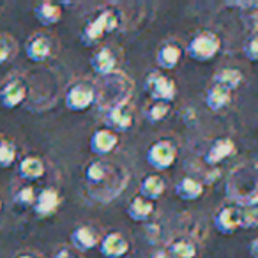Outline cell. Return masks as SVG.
<instances>
[{
    "label": "cell",
    "mask_w": 258,
    "mask_h": 258,
    "mask_svg": "<svg viewBox=\"0 0 258 258\" xmlns=\"http://www.w3.org/2000/svg\"><path fill=\"white\" fill-rule=\"evenodd\" d=\"M34 18L43 27L57 25L62 20V8L55 2H41L34 8Z\"/></svg>",
    "instance_id": "ffe728a7"
},
{
    "label": "cell",
    "mask_w": 258,
    "mask_h": 258,
    "mask_svg": "<svg viewBox=\"0 0 258 258\" xmlns=\"http://www.w3.org/2000/svg\"><path fill=\"white\" fill-rule=\"evenodd\" d=\"M144 90L152 101L158 103H172L177 96V83L163 71H152L147 75L144 83Z\"/></svg>",
    "instance_id": "3957f363"
},
{
    "label": "cell",
    "mask_w": 258,
    "mask_h": 258,
    "mask_svg": "<svg viewBox=\"0 0 258 258\" xmlns=\"http://www.w3.org/2000/svg\"><path fill=\"white\" fill-rule=\"evenodd\" d=\"M16 258H41V256H37L36 253H20Z\"/></svg>",
    "instance_id": "836d02e7"
},
{
    "label": "cell",
    "mask_w": 258,
    "mask_h": 258,
    "mask_svg": "<svg viewBox=\"0 0 258 258\" xmlns=\"http://www.w3.org/2000/svg\"><path fill=\"white\" fill-rule=\"evenodd\" d=\"M53 258H80V256L75 253V249H71V247H60V249L55 253Z\"/></svg>",
    "instance_id": "1f68e13d"
},
{
    "label": "cell",
    "mask_w": 258,
    "mask_h": 258,
    "mask_svg": "<svg viewBox=\"0 0 258 258\" xmlns=\"http://www.w3.org/2000/svg\"><path fill=\"white\" fill-rule=\"evenodd\" d=\"M27 97H29V83L22 76H9L0 87V106L6 110L22 106Z\"/></svg>",
    "instance_id": "8992f818"
},
{
    "label": "cell",
    "mask_w": 258,
    "mask_h": 258,
    "mask_svg": "<svg viewBox=\"0 0 258 258\" xmlns=\"http://www.w3.org/2000/svg\"><path fill=\"white\" fill-rule=\"evenodd\" d=\"M166 189V182L159 173H151V175H145L140 180V186H138V197L145 198L149 202H156L163 197Z\"/></svg>",
    "instance_id": "e0dca14e"
},
{
    "label": "cell",
    "mask_w": 258,
    "mask_h": 258,
    "mask_svg": "<svg viewBox=\"0 0 258 258\" xmlns=\"http://www.w3.org/2000/svg\"><path fill=\"white\" fill-rule=\"evenodd\" d=\"M117 66H118V58L111 46H101L90 57V68H92V71L96 75L103 76V78L117 73Z\"/></svg>",
    "instance_id": "8fae6325"
},
{
    "label": "cell",
    "mask_w": 258,
    "mask_h": 258,
    "mask_svg": "<svg viewBox=\"0 0 258 258\" xmlns=\"http://www.w3.org/2000/svg\"><path fill=\"white\" fill-rule=\"evenodd\" d=\"M110 175V165L101 159H94L83 170V177H85L89 186H101Z\"/></svg>",
    "instance_id": "603a6c76"
},
{
    "label": "cell",
    "mask_w": 258,
    "mask_h": 258,
    "mask_svg": "<svg viewBox=\"0 0 258 258\" xmlns=\"http://www.w3.org/2000/svg\"><path fill=\"white\" fill-rule=\"evenodd\" d=\"M219 51H221V39L214 32L204 30V32H198L195 37H191L184 53L191 60L205 64V62H211L212 58L218 57Z\"/></svg>",
    "instance_id": "7a4b0ae2"
},
{
    "label": "cell",
    "mask_w": 258,
    "mask_h": 258,
    "mask_svg": "<svg viewBox=\"0 0 258 258\" xmlns=\"http://www.w3.org/2000/svg\"><path fill=\"white\" fill-rule=\"evenodd\" d=\"M16 156H18V151H16L15 142L0 135V168H9L15 165Z\"/></svg>",
    "instance_id": "484cf974"
},
{
    "label": "cell",
    "mask_w": 258,
    "mask_h": 258,
    "mask_svg": "<svg viewBox=\"0 0 258 258\" xmlns=\"http://www.w3.org/2000/svg\"><path fill=\"white\" fill-rule=\"evenodd\" d=\"M154 211H156L154 202H149L142 197H135L133 200L129 202L127 209H125V212H127L129 218L137 223L149 221V219L152 218V214H154Z\"/></svg>",
    "instance_id": "44dd1931"
},
{
    "label": "cell",
    "mask_w": 258,
    "mask_h": 258,
    "mask_svg": "<svg viewBox=\"0 0 258 258\" xmlns=\"http://www.w3.org/2000/svg\"><path fill=\"white\" fill-rule=\"evenodd\" d=\"M104 122H106L108 129H111L113 133H125L133 127L135 113L133 108L129 106V103H120L117 106H111L104 111Z\"/></svg>",
    "instance_id": "52a82bcc"
},
{
    "label": "cell",
    "mask_w": 258,
    "mask_h": 258,
    "mask_svg": "<svg viewBox=\"0 0 258 258\" xmlns=\"http://www.w3.org/2000/svg\"><path fill=\"white\" fill-rule=\"evenodd\" d=\"M16 53L15 39L8 34H0V66L8 64Z\"/></svg>",
    "instance_id": "83f0119b"
},
{
    "label": "cell",
    "mask_w": 258,
    "mask_h": 258,
    "mask_svg": "<svg viewBox=\"0 0 258 258\" xmlns=\"http://www.w3.org/2000/svg\"><path fill=\"white\" fill-rule=\"evenodd\" d=\"M214 226L223 235H233L240 230V209L239 205H223L214 214Z\"/></svg>",
    "instance_id": "9c48e42d"
},
{
    "label": "cell",
    "mask_w": 258,
    "mask_h": 258,
    "mask_svg": "<svg viewBox=\"0 0 258 258\" xmlns=\"http://www.w3.org/2000/svg\"><path fill=\"white\" fill-rule=\"evenodd\" d=\"M256 244H258V240L254 239V240H253V244H251V256H253V258H256V256H258V254H256Z\"/></svg>",
    "instance_id": "e575fe53"
},
{
    "label": "cell",
    "mask_w": 258,
    "mask_h": 258,
    "mask_svg": "<svg viewBox=\"0 0 258 258\" xmlns=\"http://www.w3.org/2000/svg\"><path fill=\"white\" fill-rule=\"evenodd\" d=\"M120 25L118 15L113 9H103L97 13L94 18H90L89 22L83 25L82 34H80V41L83 46H96L101 39L108 36V34L115 32Z\"/></svg>",
    "instance_id": "6da1fadb"
},
{
    "label": "cell",
    "mask_w": 258,
    "mask_h": 258,
    "mask_svg": "<svg viewBox=\"0 0 258 258\" xmlns=\"http://www.w3.org/2000/svg\"><path fill=\"white\" fill-rule=\"evenodd\" d=\"M170 104L168 103H158V101H152L147 108H145V118H147L151 124H159L170 115Z\"/></svg>",
    "instance_id": "4316f807"
},
{
    "label": "cell",
    "mask_w": 258,
    "mask_h": 258,
    "mask_svg": "<svg viewBox=\"0 0 258 258\" xmlns=\"http://www.w3.org/2000/svg\"><path fill=\"white\" fill-rule=\"evenodd\" d=\"M62 205V197L55 187H44L36 195L32 205V212L37 218H51L57 214L58 207Z\"/></svg>",
    "instance_id": "ba28073f"
},
{
    "label": "cell",
    "mask_w": 258,
    "mask_h": 258,
    "mask_svg": "<svg viewBox=\"0 0 258 258\" xmlns=\"http://www.w3.org/2000/svg\"><path fill=\"white\" fill-rule=\"evenodd\" d=\"M232 103V92L218 85H211L205 94V106L211 111H221Z\"/></svg>",
    "instance_id": "cb8c5ba5"
},
{
    "label": "cell",
    "mask_w": 258,
    "mask_h": 258,
    "mask_svg": "<svg viewBox=\"0 0 258 258\" xmlns=\"http://www.w3.org/2000/svg\"><path fill=\"white\" fill-rule=\"evenodd\" d=\"M242 80H244L242 73L237 68H223L214 75V78H212L214 83L212 85H218L221 89L228 90V92H233V90H237L240 87Z\"/></svg>",
    "instance_id": "7402d4cb"
},
{
    "label": "cell",
    "mask_w": 258,
    "mask_h": 258,
    "mask_svg": "<svg viewBox=\"0 0 258 258\" xmlns=\"http://www.w3.org/2000/svg\"><path fill=\"white\" fill-rule=\"evenodd\" d=\"M25 55L34 64L46 62L51 55V39L44 34H34L25 44Z\"/></svg>",
    "instance_id": "9a60e30c"
},
{
    "label": "cell",
    "mask_w": 258,
    "mask_h": 258,
    "mask_svg": "<svg viewBox=\"0 0 258 258\" xmlns=\"http://www.w3.org/2000/svg\"><path fill=\"white\" fill-rule=\"evenodd\" d=\"M240 209V228L253 230L258 225V207L249 205V207H239Z\"/></svg>",
    "instance_id": "f1b7e54d"
},
{
    "label": "cell",
    "mask_w": 258,
    "mask_h": 258,
    "mask_svg": "<svg viewBox=\"0 0 258 258\" xmlns=\"http://www.w3.org/2000/svg\"><path fill=\"white\" fill-rule=\"evenodd\" d=\"M64 103L69 111H75V113L87 111L96 103V87H94V83L85 82V80H78V82L71 83L66 90Z\"/></svg>",
    "instance_id": "277c9868"
},
{
    "label": "cell",
    "mask_w": 258,
    "mask_h": 258,
    "mask_svg": "<svg viewBox=\"0 0 258 258\" xmlns=\"http://www.w3.org/2000/svg\"><path fill=\"white\" fill-rule=\"evenodd\" d=\"M44 172H46V168H44L43 159L37 156H27L18 165V175L29 182H36V180L43 179Z\"/></svg>",
    "instance_id": "d6986e66"
},
{
    "label": "cell",
    "mask_w": 258,
    "mask_h": 258,
    "mask_svg": "<svg viewBox=\"0 0 258 258\" xmlns=\"http://www.w3.org/2000/svg\"><path fill=\"white\" fill-rule=\"evenodd\" d=\"M166 253H168L170 258H197L198 246L191 239L180 237V239H175L173 242H170Z\"/></svg>",
    "instance_id": "d4e9b609"
},
{
    "label": "cell",
    "mask_w": 258,
    "mask_h": 258,
    "mask_svg": "<svg viewBox=\"0 0 258 258\" xmlns=\"http://www.w3.org/2000/svg\"><path fill=\"white\" fill-rule=\"evenodd\" d=\"M97 246L103 258H124L129 253V240L120 232H108Z\"/></svg>",
    "instance_id": "30bf717a"
},
{
    "label": "cell",
    "mask_w": 258,
    "mask_h": 258,
    "mask_svg": "<svg viewBox=\"0 0 258 258\" xmlns=\"http://www.w3.org/2000/svg\"><path fill=\"white\" fill-rule=\"evenodd\" d=\"M177 156H179L177 145L170 140L154 142L145 152V159H147L149 166H152L154 170H159V172L172 168L177 161Z\"/></svg>",
    "instance_id": "5b68a950"
},
{
    "label": "cell",
    "mask_w": 258,
    "mask_h": 258,
    "mask_svg": "<svg viewBox=\"0 0 258 258\" xmlns=\"http://www.w3.org/2000/svg\"><path fill=\"white\" fill-rule=\"evenodd\" d=\"M118 145V135L113 133L108 127H99L92 133L89 140L90 152L96 156H108L117 149Z\"/></svg>",
    "instance_id": "7c38bea8"
},
{
    "label": "cell",
    "mask_w": 258,
    "mask_h": 258,
    "mask_svg": "<svg viewBox=\"0 0 258 258\" xmlns=\"http://www.w3.org/2000/svg\"><path fill=\"white\" fill-rule=\"evenodd\" d=\"M235 151H237L235 142L232 138H216L211 144V147L207 149V152H205L204 161L209 166H218L223 161H226L228 158H232L235 154Z\"/></svg>",
    "instance_id": "4fadbf2b"
},
{
    "label": "cell",
    "mask_w": 258,
    "mask_h": 258,
    "mask_svg": "<svg viewBox=\"0 0 258 258\" xmlns=\"http://www.w3.org/2000/svg\"><path fill=\"white\" fill-rule=\"evenodd\" d=\"M149 258H170V256H168V253H166V251L161 249V251H154V253H152Z\"/></svg>",
    "instance_id": "d6a6232c"
},
{
    "label": "cell",
    "mask_w": 258,
    "mask_h": 258,
    "mask_svg": "<svg viewBox=\"0 0 258 258\" xmlns=\"http://www.w3.org/2000/svg\"><path fill=\"white\" fill-rule=\"evenodd\" d=\"M0 212H2V202H0Z\"/></svg>",
    "instance_id": "d590c367"
},
{
    "label": "cell",
    "mask_w": 258,
    "mask_h": 258,
    "mask_svg": "<svg viewBox=\"0 0 258 258\" xmlns=\"http://www.w3.org/2000/svg\"><path fill=\"white\" fill-rule=\"evenodd\" d=\"M71 244L78 251H90L99 244L101 235L92 225H78L71 232Z\"/></svg>",
    "instance_id": "2e32d148"
},
{
    "label": "cell",
    "mask_w": 258,
    "mask_h": 258,
    "mask_svg": "<svg viewBox=\"0 0 258 258\" xmlns=\"http://www.w3.org/2000/svg\"><path fill=\"white\" fill-rule=\"evenodd\" d=\"M204 191H205L204 182L195 179V177H189V175L182 177V179L177 180V184H175L177 198H180V200H184V202L198 200V198H202Z\"/></svg>",
    "instance_id": "ac0fdd59"
},
{
    "label": "cell",
    "mask_w": 258,
    "mask_h": 258,
    "mask_svg": "<svg viewBox=\"0 0 258 258\" xmlns=\"http://www.w3.org/2000/svg\"><path fill=\"white\" fill-rule=\"evenodd\" d=\"M242 53L249 62H256V58H258V36L254 32L251 34L246 41H244Z\"/></svg>",
    "instance_id": "4dcf8cb0"
},
{
    "label": "cell",
    "mask_w": 258,
    "mask_h": 258,
    "mask_svg": "<svg viewBox=\"0 0 258 258\" xmlns=\"http://www.w3.org/2000/svg\"><path fill=\"white\" fill-rule=\"evenodd\" d=\"M184 57V50L177 41H166L158 48L156 53V64L163 71H172L179 66V62Z\"/></svg>",
    "instance_id": "5bb4252c"
},
{
    "label": "cell",
    "mask_w": 258,
    "mask_h": 258,
    "mask_svg": "<svg viewBox=\"0 0 258 258\" xmlns=\"http://www.w3.org/2000/svg\"><path fill=\"white\" fill-rule=\"evenodd\" d=\"M36 195H37V191L34 189L32 186H22L15 193L13 200H15V204L20 205V207H32L34 200H36Z\"/></svg>",
    "instance_id": "f546056e"
}]
</instances>
